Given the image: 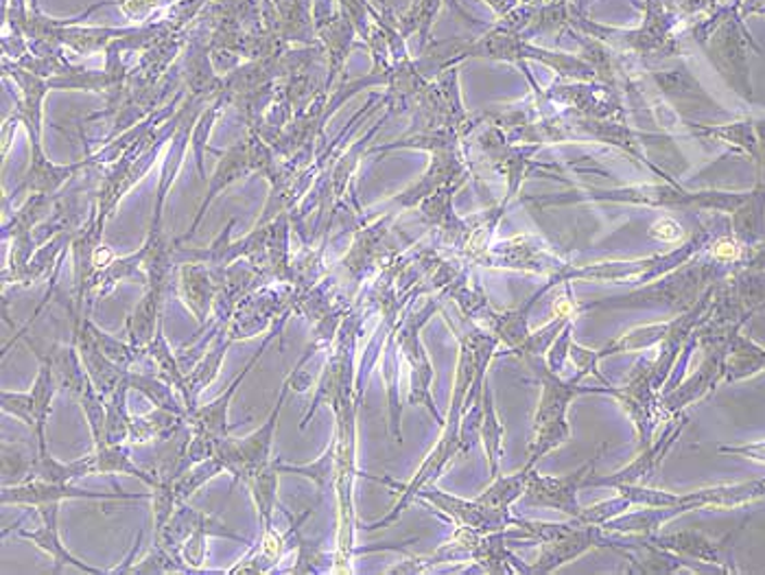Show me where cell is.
Segmentation results:
<instances>
[{"label": "cell", "instance_id": "obj_18", "mask_svg": "<svg viewBox=\"0 0 765 575\" xmlns=\"http://www.w3.org/2000/svg\"><path fill=\"white\" fill-rule=\"evenodd\" d=\"M90 475H97L95 453L88 458L73 460V462H60L49 451H38L27 482L42 479V482H51V484H71L75 479L90 477Z\"/></svg>", "mask_w": 765, "mask_h": 575}, {"label": "cell", "instance_id": "obj_29", "mask_svg": "<svg viewBox=\"0 0 765 575\" xmlns=\"http://www.w3.org/2000/svg\"><path fill=\"white\" fill-rule=\"evenodd\" d=\"M129 372L118 383V388L105 399L108 405V445H125L129 442V425L131 418L127 410V395H129Z\"/></svg>", "mask_w": 765, "mask_h": 575}, {"label": "cell", "instance_id": "obj_31", "mask_svg": "<svg viewBox=\"0 0 765 575\" xmlns=\"http://www.w3.org/2000/svg\"><path fill=\"white\" fill-rule=\"evenodd\" d=\"M222 473H226V466H224V462L217 455H213V458H209V460H204V462H200L196 466H190L188 471H184L173 482V492H175L177 505L186 503L204 484H209L211 479H215Z\"/></svg>", "mask_w": 765, "mask_h": 575}, {"label": "cell", "instance_id": "obj_26", "mask_svg": "<svg viewBox=\"0 0 765 575\" xmlns=\"http://www.w3.org/2000/svg\"><path fill=\"white\" fill-rule=\"evenodd\" d=\"M278 479H280V471H278L276 460H274L265 471L256 473L254 477H250L246 482V486L252 492L256 512H259L261 532L274 527V512H276V505H278Z\"/></svg>", "mask_w": 765, "mask_h": 575}, {"label": "cell", "instance_id": "obj_5", "mask_svg": "<svg viewBox=\"0 0 765 575\" xmlns=\"http://www.w3.org/2000/svg\"><path fill=\"white\" fill-rule=\"evenodd\" d=\"M293 315V311H287L285 315L278 317V322L274 324L272 330H267L265 339L261 341V348L259 352L248 361V365L237 374V378L230 383V386L226 388V392L222 397H217L215 401H211L209 405H198L193 412H190L186 416V423L188 427L193 429V432H206L211 436H217V438H228L230 436V425H228V412H230V403L237 395V390L241 388V383L248 378V374L259 365L263 352L267 350V346L276 339V337H283V330H285V324L289 322V317Z\"/></svg>", "mask_w": 765, "mask_h": 575}, {"label": "cell", "instance_id": "obj_27", "mask_svg": "<svg viewBox=\"0 0 765 575\" xmlns=\"http://www.w3.org/2000/svg\"><path fill=\"white\" fill-rule=\"evenodd\" d=\"M145 352H147V357L153 361L158 374H160L164 380H168L171 386H173V388L181 395V399H184V392H186V374H184V370H181V365H179L177 352H175V350L168 346V341H166V335H164V317L160 320L158 330H155V335H153V339H151V343L147 346Z\"/></svg>", "mask_w": 765, "mask_h": 575}, {"label": "cell", "instance_id": "obj_3", "mask_svg": "<svg viewBox=\"0 0 765 575\" xmlns=\"http://www.w3.org/2000/svg\"><path fill=\"white\" fill-rule=\"evenodd\" d=\"M177 64H179L184 88L188 90L190 97L211 103L224 95L226 82L215 68L211 45H209V29L200 21H196L193 27H190L188 42Z\"/></svg>", "mask_w": 765, "mask_h": 575}, {"label": "cell", "instance_id": "obj_17", "mask_svg": "<svg viewBox=\"0 0 765 575\" xmlns=\"http://www.w3.org/2000/svg\"><path fill=\"white\" fill-rule=\"evenodd\" d=\"M315 32H317V40L326 51V90L333 88L335 79L341 73V66L346 62L348 55V47H350V21L341 16V12H335L333 16L317 21L315 23Z\"/></svg>", "mask_w": 765, "mask_h": 575}, {"label": "cell", "instance_id": "obj_24", "mask_svg": "<svg viewBox=\"0 0 765 575\" xmlns=\"http://www.w3.org/2000/svg\"><path fill=\"white\" fill-rule=\"evenodd\" d=\"M95 466H97V475H129L140 479L145 486L155 488L160 484V479L151 473L140 468L129 451L123 445H105L101 449H95Z\"/></svg>", "mask_w": 765, "mask_h": 575}, {"label": "cell", "instance_id": "obj_38", "mask_svg": "<svg viewBox=\"0 0 765 575\" xmlns=\"http://www.w3.org/2000/svg\"><path fill=\"white\" fill-rule=\"evenodd\" d=\"M654 235L663 241H676L680 239V226L674 222V220H661L656 226H654Z\"/></svg>", "mask_w": 765, "mask_h": 575}, {"label": "cell", "instance_id": "obj_23", "mask_svg": "<svg viewBox=\"0 0 765 575\" xmlns=\"http://www.w3.org/2000/svg\"><path fill=\"white\" fill-rule=\"evenodd\" d=\"M181 425H186L184 416H177L173 412L153 408V412L134 416L129 425V442L131 445H145V442H160L168 436H173Z\"/></svg>", "mask_w": 765, "mask_h": 575}, {"label": "cell", "instance_id": "obj_2", "mask_svg": "<svg viewBox=\"0 0 765 575\" xmlns=\"http://www.w3.org/2000/svg\"><path fill=\"white\" fill-rule=\"evenodd\" d=\"M291 285H265L243 300H239L233 320L228 322V335L237 343L241 339H252L259 333L272 330L280 315L291 311Z\"/></svg>", "mask_w": 765, "mask_h": 575}, {"label": "cell", "instance_id": "obj_32", "mask_svg": "<svg viewBox=\"0 0 765 575\" xmlns=\"http://www.w3.org/2000/svg\"><path fill=\"white\" fill-rule=\"evenodd\" d=\"M84 324H86L88 330L92 333V337H95V341L99 343V348H101L116 365H121L123 370H134V365L140 363V361L147 357V352L140 350V348H136L129 339H118V337L105 333V330L99 328L90 317H86Z\"/></svg>", "mask_w": 765, "mask_h": 575}, {"label": "cell", "instance_id": "obj_12", "mask_svg": "<svg viewBox=\"0 0 765 575\" xmlns=\"http://www.w3.org/2000/svg\"><path fill=\"white\" fill-rule=\"evenodd\" d=\"M27 343L36 352L38 359L49 361V365L53 367L55 380H58V388L68 392L73 399L79 401L84 397L86 388L90 386V376H88V372L84 367V361H81L77 343L75 341H71V343L55 341L47 350H40L29 339H27Z\"/></svg>", "mask_w": 765, "mask_h": 575}, {"label": "cell", "instance_id": "obj_35", "mask_svg": "<svg viewBox=\"0 0 765 575\" xmlns=\"http://www.w3.org/2000/svg\"><path fill=\"white\" fill-rule=\"evenodd\" d=\"M36 455L25 445L12 447L10 442H5L3 445V486L27 482Z\"/></svg>", "mask_w": 765, "mask_h": 575}, {"label": "cell", "instance_id": "obj_6", "mask_svg": "<svg viewBox=\"0 0 765 575\" xmlns=\"http://www.w3.org/2000/svg\"><path fill=\"white\" fill-rule=\"evenodd\" d=\"M151 495H131V492H92L84 488H75L71 484H51L42 479H32L23 484L3 486L0 492V503L3 505H23V508H40L47 503H62L71 499H90V501H140Z\"/></svg>", "mask_w": 765, "mask_h": 575}, {"label": "cell", "instance_id": "obj_25", "mask_svg": "<svg viewBox=\"0 0 765 575\" xmlns=\"http://www.w3.org/2000/svg\"><path fill=\"white\" fill-rule=\"evenodd\" d=\"M226 99L220 97L215 101H211L206 105V110L200 114L196 127H193V134H190V151H193V160H196V168H198V175L202 182H209V175H206V153L213 151L217 155H222V151H215L211 147V134L226 108Z\"/></svg>", "mask_w": 765, "mask_h": 575}, {"label": "cell", "instance_id": "obj_36", "mask_svg": "<svg viewBox=\"0 0 765 575\" xmlns=\"http://www.w3.org/2000/svg\"><path fill=\"white\" fill-rule=\"evenodd\" d=\"M151 512H153V538L162 534L164 525L173 516L177 501L173 492V482H160L155 488H151Z\"/></svg>", "mask_w": 765, "mask_h": 575}, {"label": "cell", "instance_id": "obj_20", "mask_svg": "<svg viewBox=\"0 0 765 575\" xmlns=\"http://www.w3.org/2000/svg\"><path fill=\"white\" fill-rule=\"evenodd\" d=\"M129 386L131 390L140 392L153 408L173 412L177 416H188V408L181 399V395L171 386L168 380H164L160 374H149V372H136L129 370Z\"/></svg>", "mask_w": 765, "mask_h": 575}, {"label": "cell", "instance_id": "obj_7", "mask_svg": "<svg viewBox=\"0 0 765 575\" xmlns=\"http://www.w3.org/2000/svg\"><path fill=\"white\" fill-rule=\"evenodd\" d=\"M261 21L289 47L319 45L313 0H261Z\"/></svg>", "mask_w": 765, "mask_h": 575}, {"label": "cell", "instance_id": "obj_8", "mask_svg": "<svg viewBox=\"0 0 765 575\" xmlns=\"http://www.w3.org/2000/svg\"><path fill=\"white\" fill-rule=\"evenodd\" d=\"M84 168H92L88 155L79 162H71V164H58L53 162L47 151L45 145L42 147H32L29 151V166L21 177V184L12 190V196H5L3 202H10L12 198L21 196V193H42V196H60L64 186L68 182H73L79 171Z\"/></svg>", "mask_w": 765, "mask_h": 575}, {"label": "cell", "instance_id": "obj_15", "mask_svg": "<svg viewBox=\"0 0 765 575\" xmlns=\"http://www.w3.org/2000/svg\"><path fill=\"white\" fill-rule=\"evenodd\" d=\"M233 339L228 335V326L217 335V339L213 341V346L206 350V354L198 361V365L186 372V392H184V403L188 408V414L198 408V399L200 395L211 388V383L217 378L222 363L228 354V350L233 348Z\"/></svg>", "mask_w": 765, "mask_h": 575}, {"label": "cell", "instance_id": "obj_14", "mask_svg": "<svg viewBox=\"0 0 765 575\" xmlns=\"http://www.w3.org/2000/svg\"><path fill=\"white\" fill-rule=\"evenodd\" d=\"M166 289H168V283H147L142 300L127 315L125 335L140 350H147V346L151 343V339L158 330V324L162 320Z\"/></svg>", "mask_w": 765, "mask_h": 575}, {"label": "cell", "instance_id": "obj_19", "mask_svg": "<svg viewBox=\"0 0 765 575\" xmlns=\"http://www.w3.org/2000/svg\"><path fill=\"white\" fill-rule=\"evenodd\" d=\"M60 196L32 193L16 213L3 215V241L14 239L16 235L34 233L42 222H47L53 215Z\"/></svg>", "mask_w": 765, "mask_h": 575}, {"label": "cell", "instance_id": "obj_4", "mask_svg": "<svg viewBox=\"0 0 765 575\" xmlns=\"http://www.w3.org/2000/svg\"><path fill=\"white\" fill-rule=\"evenodd\" d=\"M206 101L196 99V97H186V101L181 103V118L179 125L173 134V138L168 140L162 158H160V177H158V188H155V202H153V220H151V228H162V215H164V204L166 198L171 193V188L184 166V155L186 149L190 147V134H193V127L200 118V114L206 110Z\"/></svg>", "mask_w": 765, "mask_h": 575}, {"label": "cell", "instance_id": "obj_28", "mask_svg": "<svg viewBox=\"0 0 765 575\" xmlns=\"http://www.w3.org/2000/svg\"><path fill=\"white\" fill-rule=\"evenodd\" d=\"M276 466H278L280 473L302 475V477L311 479L317 486V501H315V505H317V503H322L326 490L337 479V449H335V440L328 445L324 455L319 460H315L313 464H285V462L276 460Z\"/></svg>", "mask_w": 765, "mask_h": 575}, {"label": "cell", "instance_id": "obj_30", "mask_svg": "<svg viewBox=\"0 0 765 575\" xmlns=\"http://www.w3.org/2000/svg\"><path fill=\"white\" fill-rule=\"evenodd\" d=\"M110 573H193L181 558L173 555L160 542H153L149 553L131 564V558L125 560L121 566L112 568Z\"/></svg>", "mask_w": 765, "mask_h": 575}, {"label": "cell", "instance_id": "obj_34", "mask_svg": "<svg viewBox=\"0 0 765 575\" xmlns=\"http://www.w3.org/2000/svg\"><path fill=\"white\" fill-rule=\"evenodd\" d=\"M79 405L84 410L86 423L90 427V436L95 442V449H101L108 445V405H105V397L97 392V388L90 386L86 388L84 397L79 399Z\"/></svg>", "mask_w": 765, "mask_h": 575}, {"label": "cell", "instance_id": "obj_33", "mask_svg": "<svg viewBox=\"0 0 765 575\" xmlns=\"http://www.w3.org/2000/svg\"><path fill=\"white\" fill-rule=\"evenodd\" d=\"M315 508H306L300 516H296V547H298V558L296 564L289 568V573H322L328 571L333 566V562H328V555H324L311 540H306L300 532V527L304 525V521L311 516Z\"/></svg>", "mask_w": 765, "mask_h": 575}, {"label": "cell", "instance_id": "obj_21", "mask_svg": "<svg viewBox=\"0 0 765 575\" xmlns=\"http://www.w3.org/2000/svg\"><path fill=\"white\" fill-rule=\"evenodd\" d=\"M38 361H40V370H38V376H36L34 388H32V397L36 403V418H38L34 436L38 440V451H49L47 425L53 414V399L60 392V388H58V380H55V374H53V367L49 365V361H45V359H38Z\"/></svg>", "mask_w": 765, "mask_h": 575}, {"label": "cell", "instance_id": "obj_37", "mask_svg": "<svg viewBox=\"0 0 765 575\" xmlns=\"http://www.w3.org/2000/svg\"><path fill=\"white\" fill-rule=\"evenodd\" d=\"M0 405H3V412L18 418L21 423H25L32 432H36L38 418H36V403L32 392H10L3 390L0 395Z\"/></svg>", "mask_w": 765, "mask_h": 575}, {"label": "cell", "instance_id": "obj_13", "mask_svg": "<svg viewBox=\"0 0 765 575\" xmlns=\"http://www.w3.org/2000/svg\"><path fill=\"white\" fill-rule=\"evenodd\" d=\"M73 341L79 348L84 367L92 380V386L97 388L99 395H103L105 399L118 388V383L123 380V376L129 370H123L121 365H116L95 341L92 333L88 330V326L84 324L79 330H73Z\"/></svg>", "mask_w": 765, "mask_h": 575}, {"label": "cell", "instance_id": "obj_40", "mask_svg": "<svg viewBox=\"0 0 765 575\" xmlns=\"http://www.w3.org/2000/svg\"><path fill=\"white\" fill-rule=\"evenodd\" d=\"M40 5V0H32V8H38Z\"/></svg>", "mask_w": 765, "mask_h": 575}, {"label": "cell", "instance_id": "obj_10", "mask_svg": "<svg viewBox=\"0 0 765 575\" xmlns=\"http://www.w3.org/2000/svg\"><path fill=\"white\" fill-rule=\"evenodd\" d=\"M38 514H40V527L36 529H18V536L34 542L40 551H45L51 560H53V571L60 573L62 568L66 566H73L81 573H90V575H103V573H110V571H103V568H97L84 560H79L77 555H73L68 551V547L62 542V536H60V527H58V518H60V503H47V505H40L38 508Z\"/></svg>", "mask_w": 765, "mask_h": 575}, {"label": "cell", "instance_id": "obj_16", "mask_svg": "<svg viewBox=\"0 0 765 575\" xmlns=\"http://www.w3.org/2000/svg\"><path fill=\"white\" fill-rule=\"evenodd\" d=\"M147 252L149 246L147 241L142 243V248H138L131 254L125 257H112L103 267H99L95 272L92 278V291H90V307L95 300H101L105 296H110L114 291V287L123 280H142L147 283V272H145V261H147Z\"/></svg>", "mask_w": 765, "mask_h": 575}, {"label": "cell", "instance_id": "obj_39", "mask_svg": "<svg viewBox=\"0 0 765 575\" xmlns=\"http://www.w3.org/2000/svg\"><path fill=\"white\" fill-rule=\"evenodd\" d=\"M737 246L732 243V241H719L717 246H715V257L717 259H722V261H730V259H735L737 257Z\"/></svg>", "mask_w": 765, "mask_h": 575}, {"label": "cell", "instance_id": "obj_11", "mask_svg": "<svg viewBox=\"0 0 765 575\" xmlns=\"http://www.w3.org/2000/svg\"><path fill=\"white\" fill-rule=\"evenodd\" d=\"M177 267V293L198 324L204 326L213 315V307L224 289V283L206 263H181Z\"/></svg>", "mask_w": 765, "mask_h": 575}, {"label": "cell", "instance_id": "obj_22", "mask_svg": "<svg viewBox=\"0 0 765 575\" xmlns=\"http://www.w3.org/2000/svg\"><path fill=\"white\" fill-rule=\"evenodd\" d=\"M209 536L230 538V540H237V542H243V545L252 547V542L248 538H243L241 534H237L230 527H226L215 514H206L204 521L200 523V527L188 536V540L181 547V558L193 571L200 568L206 562V538Z\"/></svg>", "mask_w": 765, "mask_h": 575}, {"label": "cell", "instance_id": "obj_9", "mask_svg": "<svg viewBox=\"0 0 765 575\" xmlns=\"http://www.w3.org/2000/svg\"><path fill=\"white\" fill-rule=\"evenodd\" d=\"M254 171H252V162H250V153H248V142L246 138L237 140L235 145H230L222 155H220V162L215 166V171L211 173L209 177V186H206V193H204V200L193 217V222H190L188 230L175 241L177 246L184 243V241H190L196 237L200 224L204 222L209 209L213 207V202L224 193L226 188H230L235 182L243 179V177H250Z\"/></svg>", "mask_w": 765, "mask_h": 575}, {"label": "cell", "instance_id": "obj_1", "mask_svg": "<svg viewBox=\"0 0 765 575\" xmlns=\"http://www.w3.org/2000/svg\"><path fill=\"white\" fill-rule=\"evenodd\" d=\"M3 77L12 79L14 86L18 88V97L14 112L5 118L3 123V158H8V151L12 147V138L16 136V129L23 125L29 136L32 147H42V121H45V99L51 92L49 79L34 75L32 71L23 68L21 64L3 58Z\"/></svg>", "mask_w": 765, "mask_h": 575}]
</instances>
